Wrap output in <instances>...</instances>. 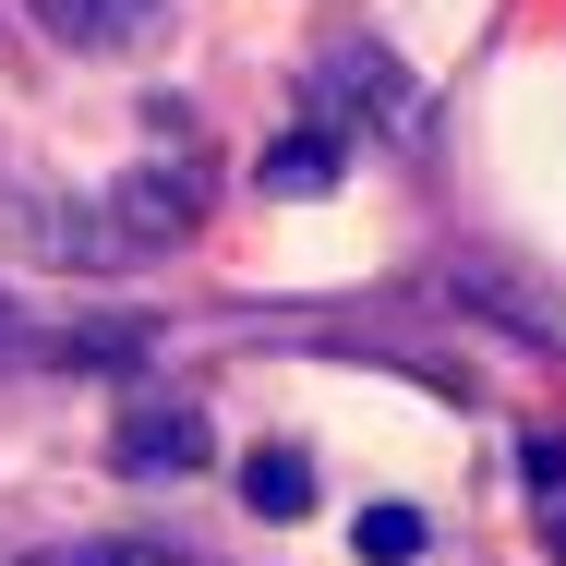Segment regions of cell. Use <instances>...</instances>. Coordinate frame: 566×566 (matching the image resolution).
I'll list each match as a JSON object with an SVG mask.
<instances>
[{
    "label": "cell",
    "instance_id": "6da1fadb",
    "mask_svg": "<svg viewBox=\"0 0 566 566\" xmlns=\"http://www.w3.org/2000/svg\"><path fill=\"white\" fill-rule=\"evenodd\" d=\"M157 120H169V133H157V157H145V169H120L109 206H97V218H109V253H169L181 229L206 218V145H181V109H157Z\"/></svg>",
    "mask_w": 566,
    "mask_h": 566
},
{
    "label": "cell",
    "instance_id": "7a4b0ae2",
    "mask_svg": "<svg viewBox=\"0 0 566 566\" xmlns=\"http://www.w3.org/2000/svg\"><path fill=\"white\" fill-rule=\"evenodd\" d=\"M314 120H361V133H410L422 120V85L374 49V36H338L314 61Z\"/></svg>",
    "mask_w": 566,
    "mask_h": 566
},
{
    "label": "cell",
    "instance_id": "3957f363",
    "mask_svg": "<svg viewBox=\"0 0 566 566\" xmlns=\"http://www.w3.org/2000/svg\"><path fill=\"white\" fill-rule=\"evenodd\" d=\"M109 458L133 470V482H169V470H206V458H218V434H206V410H181V398H145V410H120Z\"/></svg>",
    "mask_w": 566,
    "mask_h": 566
},
{
    "label": "cell",
    "instance_id": "277c9868",
    "mask_svg": "<svg viewBox=\"0 0 566 566\" xmlns=\"http://www.w3.org/2000/svg\"><path fill=\"white\" fill-rule=\"evenodd\" d=\"M61 49H97V61H120V49H145L157 36V0H24Z\"/></svg>",
    "mask_w": 566,
    "mask_h": 566
},
{
    "label": "cell",
    "instance_id": "5b68a950",
    "mask_svg": "<svg viewBox=\"0 0 566 566\" xmlns=\"http://www.w3.org/2000/svg\"><path fill=\"white\" fill-rule=\"evenodd\" d=\"M253 181H265V193H326V181H338V133H277V145L253 157Z\"/></svg>",
    "mask_w": 566,
    "mask_h": 566
},
{
    "label": "cell",
    "instance_id": "8992f818",
    "mask_svg": "<svg viewBox=\"0 0 566 566\" xmlns=\"http://www.w3.org/2000/svg\"><path fill=\"white\" fill-rule=\"evenodd\" d=\"M241 494H253V518H302V494H314V470L290 447H253L241 458Z\"/></svg>",
    "mask_w": 566,
    "mask_h": 566
},
{
    "label": "cell",
    "instance_id": "52a82bcc",
    "mask_svg": "<svg viewBox=\"0 0 566 566\" xmlns=\"http://www.w3.org/2000/svg\"><path fill=\"white\" fill-rule=\"evenodd\" d=\"M361 566H422V506H361Z\"/></svg>",
    "mask_w": 566,
    "mask_h": 566
},
{
    "label": "cell",
    "instance_id": "ba28073f",
    "mask_svg": "<svg viewBox=\"0 0 566 566\" xmlns=\"http://www.w3.org/2000/svg\"><path fill=\"white\" fill-rule=\"evenodd\" d=\"M36 566H181V555H133V543H97V555H36Z\"/></svg>",
    "mask_w": 566,
    "mask_h": 566
},
{
    "label": "cell",
    "instance_id": "9c48e42d",
    "mask_svg": "<svg viewBox=\"0 0 566 566\" xmlns=\"http://www.w3.org/2000/svg\"><path fill=\"white\" fill-rule=\"evenodd\" d=\"M543 531H555V555H566V494H555V506H543Z\"/></svg>",
    "mask_w": 566,
    "mask_h": 566
}]
</instances>
